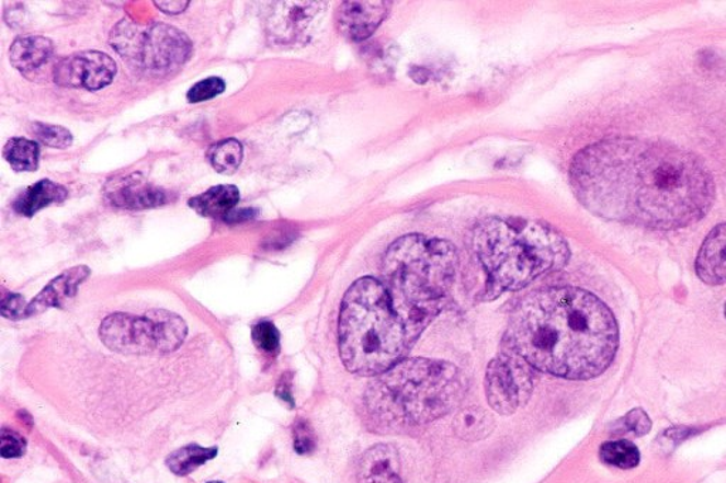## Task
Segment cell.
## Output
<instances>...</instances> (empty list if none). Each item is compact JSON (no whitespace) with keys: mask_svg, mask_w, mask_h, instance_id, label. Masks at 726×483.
Returning a JSON list of instances; mask_svg holds the SVG:
<instances>
[{"mask_svg":"<svg viewBox=\"0 0 726 483\" xmlns=\"http://www.w3.org/2000/svg\"><path fill=\"white\" fill-rule=\"evenodd\" d=\"M600 460L608 465L632 470L640 463V451L631 441H610L600 448Z\"/></svg>","mask_w":726,"mask_h":483,"instance_id":"obj_24","label":"cell"},{"mask_svg":"<svg viewBox=\"0 0 726 483\" xmlns=\"http://www.w3.org/2000/svg\"><path fill=\"white\" fill-rule=\"evenodd\" d=\"M207 483H223V482H220V481H212V482H207Z\"/></svg>","mask_w":726,"mask_h":483,"instance_id":"obj_35","label":"cell"},{"mask_svg":"<svg viewBox=\"0 0 726 483\" xmlns=\"http://www.w3.org/2000/svg\"><path fill=\"white\" fill-rule=\"evenodd\" d=\"M399 453L386 444L367 449L358 465V483H404Z\"/></svg>","mask_w":726,"mask_h":483,"instance_id":"obj_15","label":"cell"},{"mask_svg":"<svg viewBox=\"0 0 726 483\" xmlns=\"http://www.w3.org/2000/svg\"><path fill=\"white\" fill-rule=\"evenodd\" d=\"M626 425L636 436H645L651 429V419L642 409H634L626 415Z\"/></svg>","mask_w":726,"mask_h":483,"instance_id":"obj_31","label":"cell"},{"mask_svg":"<svg viewBox=\"0 0 726 483\" xmlns=\"http://www.w3.org/2000/svg\"><path fill=\"white\" fill-rule=\"evenodd\" d=\"M106 197L114 206L128 210L154 209L168 202L167 193L151 185L141 175H131L111 182L106 186Z\"/></svg>","mask_w":726,"mask_h":483,"instance_id":"obj_13","label":"cell"},{"mask_svg":"<svg viewBox=\"0 0 726 483\" xmlns=\"http://www.w3.org/2000/svg\"><path fill=\"white\" fill-rule=\"evenodd\" d=\"M186 335L185 321L163 309H154L143 317L113 313L100 326L101 341L121 355L169 354L181 347Z\"/></svg>","mask_w":726,"mask_h":483,"instance_id":"obj_8","label":"cell"},{"mask_svg":"<svg viewBox=\"0 0 726 483\" xmlns=\"http://www.w3.org/2000/svg\"><path fill=\"white\" fill-rule=\"evenodd\" d=\"M219 449L216 447L205 448L197 444H189L186 447L177 449L167 458L169 471L177 476H188L189 473L196 471L197 468L205 465L206 462L215 460Z\"/></svg>","mask_w":726,"mask_h":483,"instance_id":"obj_21","label":"cell"},{"mask_svg":"<svg viewBox=\"0 0 726 483\" xmlns=\"http://www.w3.org/2000/svg\"><path fill=\"white\" fill-rule=\"evenodd\" d=\"M253 211L254 210H240L239 212L231 211L230 215L227 216L225 220L236 221V223L237 221H243L249 219L251 220L253 219V215H256V212Z\"/></svg>","mask_w":726,"mask_h":483,"instance_id":"obj_34","label":"cell"},{"mask_svg":"<svg viewBox=\"0 0 726 483\" xmlns=\"http://www.w3.org/2000/svg\"><path fill=\"white\" fill-rule=\"evenodd\" d=\"M460 371L445 361L401 360L367 389L365 404L377 432L399 433L434 422L462 400Z\"/></svg>","mask_w":726,"mask_h":483,"instance_id":"obj_3","label":"cell"},{"mask_svg":"<svg viewBox=\"0 0 726 483\" xmlns=\"http://www.w3.org/2000/svg\"><path fill=\"white\" fill-rule=\"evenodd\" d=\"M26 439L12 432V429H2V449H0V452H2L3 458H7V460L22 458L26 453Z\"/></svg>","mask_w":726,"mask_h":483,"instance_id":"obj_29","label":"cell"},{"mask_svg":"<svg viewBox=\"0 0 726 483\" xmlns=\"http://www.w3.org/2000/svg\"><path fill=\"white\" fill-rule=\"evenodd\" d=\"M317 441L311 425L307 422H298L294 427V449L299 456H308L316 449Z\"/></svg>","mask_w":726,"mask_h":483,"instance_id":"obj_28","label":"cell"},{"mask_svg":"<svg viewBox=\"0 0 726 483\" xmlns=\"http://www.w3.org/2000/svg\"><path fill=\"white\" fill-rule=\"evenodd\" d=\"M53 42L43 36L19 37L14 41L9 51L14 69L29 74V72L41 69L53 55Z\"/></svg>","mask_w":726,"mask_h":483,"instance_id":"obj_17","label":"cell"},{"mask_svg":"<svg viewBox=\"0 0 726 483\" xmlns=\"http://www.w3.org/2000/svg\"><path fill=\"white\" fill-rule=\"evenodd\" d=\"M338 336L343 365L361 376L384 375L410 345L385 285L371 277L358 279L343 297Z\"/></svg>","mask_w":726,"mask_h":483,"instance_id":"obj_6","label":"cell"},{"mask_svg":"<svg viewBox=\"0 0 726 483\" xmlns=\"http://www.w3.org/2000/svg\"><path fill=\"white\" fill-rule=\"evenodd\" d=\"M117 65L103 51L75 53L63 59L55 69V83L70 89L97 91L113 83Z\"/></svg>","mask_w":726,"mask_h":483,"instance_id":"obj_11","label":"cell"},{"mask_svg":"<svg viewBox=\"0 0 726 483\" xmlns=\"http://www.w3.org/2000/svg\"><path fill=\"white\" fill-rule=\"evenodd\" d=\"M111 46L134 70L148 77L175 74L189 59L185 33L165 23L141 24L124 19L111 33Z\"/></svg>","mask_w":726,"mask_h":483,"instance_id":"obj_7","label":"cell"},{"mask_svg":"<svg viewBox=\"0 0 726 483\" xmlns=\"http://www.w3.org/2000/svg\"><path fill=\"white\" fill-rule=\"evenodd\" d=\"M695 269L705 284H726V225L716 226L706 235L696 257Z\"/></svg>","mask_w":726,"mask_h":483,"instance_id":"obj_16","label":"cell"},{"mask_svg":"<svg viewBox=\"0 0 726 483\" xmlns=\"http://www.w3.org/2000/svg\"><path fill=\"white\" fill-rule=\"evenodd\" d=\"M456 265L452 244L419 234L404 237L387 251L384 285L410 345L442 311Z\"/></svg>","mask_w":726,"mask_h":483,"instance_id":"obj_4","label":"cell"},{"mask_svg":"<svg viewBox=\"0 0 726 483\" xmlns=\"http://www.w3.org/2000/svg\"><path fill=\"white\" fill-rule=\"evenodd\" d=\"M240 200V192L235 185H219L201 193L189 200L193 210L205 217H223L234 211Z\"/></svg>","mask_w":726,"mask_h":483,"instance_id":"obj_19","label":"cell"},{"mask_svg":"<svg viewBox=\"0 0 726 483\" xmlns=\"http://www.w3.org/2000/svg\"><path fill=\"white\" fill-rule=\"evenodd\" d=\"M225 90L226 83L220 77H209V79L202 80L193 85L188 91L186 99L192 104L203 103V101L216 99V96L225 93Z\"/></svg>","mask_w":726,"mask_h":483,"instance_id":"obj_27","label":"cell"},{"mask_svg":"<svg viewBox=\"0 0 726 483\" xmlns=\"http://www.w3.org/2000/svg\"><path fill=\"white\" fill-rule=\"evenodd\" d=\"M725 317H726V303H725Z\"/></svg>","mask_w":726,"mask_h":483,"instance_id":"obj_36","label":"cell"},{"mask_svg":"<svg viewBox=\"0 0 726 483\" xmlns=\"http://www.w3.org/2000/svg\"><path fill=\"white\" fill-rule=\"evenodd\" d=\"M41 149L35 141L26 138H12L3 148V158L16 172H35L38 168Z\"/></svg>","mask_w":726,"mask_h":483,"instance_id":"obj_22","label":"cell"},{"mask_svg":"<svg viewBox=\"0 0 726 483\" xmlns=\"http://www.w3.org/2000/svg\"><path fill=\"white\" fill-rule=\"evenodd\" d=\"M69 197L65 186L48 181L37 182L36 185L27 187L13 202V210L24 217H33L36 212L52 205H59Z\"/></svg>","mask_w":726,"mask_h":483,"instance_id":"obj_18","label":"cell"},{"mask_svg":"<svg viewBox=\"0 0 726 483\" xmlns=\"http://www.w3.org/2000/svg\"><path fill=\"white\" fill-rule=\"evenodd\" d=\"M251 340L256 347L268 355H277L280 352V332L273 322L260 321L251 330Z\"/></svg>","mask_w":726,"mask_h":483,"instance_id":"obj_26","label":"cell"},{"mask_svg":"<svg viewBox=\"0 0 726 483\" xmlns=\"http://www.w3.org/2000/svg\"><path fill=\"white\" fill-rule=\"evenodd\" d=\"M570 183L593 215L653 230L684 229L715 202L713 175L694 153L633 137L604 139L576 154Z\"/></svg>","mask_w":726,"mask_h":483,"instance_id":"obj_1","label":"cell"},{"mask_svg":"<svg viewBox=\"0 0 726 483\" xmlns=\"http://www.w3.org/2000/svg\"><path fill=\"white\" fill-rule=\"evenodd\" d=\"M327 12L324 2H274L265 13V33L274 45L299 46L317 32Z\"/></svg>","mask_w":726,"mask_h":483,"instance_id":"obj_10","label":"cell"},{"mask_svg":"<svg viewBox=\"0 0 726 483\" xmlns=\"http://www.w3.org/2000/svg\"><path fill=\"white\" fill-rule=\"evenodd\" d=\"M32 134L35 135L38 142L48 148L65 149L72 143L70 130L60 125L35 123L32 125Z\"/></svg>","mask_w":726,"mask_h":483,"instance_id":"obj_25","label":"cell"},{"mask_svg":"<svg viewBox=\"0 0 726 483\" xmlns=\"http://www.w3.org/2000/svg\"><path fill=\"white\" fill-rule=\"evenodd\" d=\"M27 306L29 303L24 301L22 295L8 294L7 297L3 298L0 311H2L3 318L18 321V319L26 318Z\"/></svg>","mask_w":726,"mask_h":483,"instance_id":"obj_30","label":"cell"},{"mask_svg":"<svg viewBox=\"0 0 726 483\" xmlns=\"http://www.w3.org/2000/svg\"><path fill=\"white\" fill-rule=\"evenodd\" d=\"M277 395H279L280 399L285 401V403H288L290 405H292V407H294V399H293V394H292V384H290V381L287 379H285L284 376H283L282 383L279 384Z\"/></svg>","mask_w":726,"mask_h":483,"instance_id":"obj_33","label":"cell"},{"mask_svg":"<svg viewBox=\"0 0 726 483\" xmlns=\"http://www.w3.org/2000/svg\"><path fill=\"white\" fill-rule=\"evenodd\" d=\"M207 158L216 172L231 175L243 161V145L234 138L225 139V141L213 145Z\"/></svg>","mask_w":726,"mask_h":483,"instance_id":"obj_23","label":"cell"},{"mask_svg":"<svg viewBox=\"0 0 726 483\" xmlns=\"http://www.w3.org/2000/svg\"><path fill=\"white\" fill-rule=\"evenodd\" d=\"M520 356L501 355L488 366L486 393L498 414H514L531 398L532 376Z\"/></svg>","mask_w":726,"mask_h":483,"instance_id":"obj_9","label":"cell"},{"mask_svg":"<svg viewBox=\"0 0 726 483\" xmlns=\"http://www.w3.org/2000/svg\"><path fill=\"white\" fill-rule=\"evenodd\" d=\"M390 7V2H343L338 11V27L351 41H365L385 21Z\"/></svg>","mask_w":726,"mask_h":483,"instance_id":"obj_12","label":"cell"},{"mask_svg":"<svg viewBox=\"0 0 726 483\" xmlns=\"http://www.w3.org/2000/svg\"><path fill=\"white\" fill-rule=\"evenodd\" d=\"M454 433L464 441L476 442L490 436L494 429L491 415L480 407L462 410L453 422Z\"/></svg>","mask_w":726,"mask_h":483,"instance_id":"obj_20","label":"cell"},{"mask_svg":"<svg viewBox=\"0 0 726 483\" xmlns=\"http://www.w3.org/2000/svg\"><path fill=\"white\" fill-rule=\"evenodd\" d=\"M473 250L488 275L494 297L517 291L569 260L563 235L548 226L524 220L481 221L473 233Z\"/></svg>","mask_w":726,"mask_h":483,"instance_id":"obj_5","label":"cell"},{"mask_svg":"<svg viewBox=\"0 0 726 483\" xmlns=\"http://www.w3.org/2000/svg\"><path fill=\"white\" fill-rule=\"evenodd\" d=\"M90 275L91 269L86 265L72 267L60 274L48 283L32 302H29L26 318L38 315L50 308H65Z\"/></svg>","mask_w":726,"mask_h":483,"instance_id":"obj_14","label":"cell"},{"mask_svg":"<svg viewBox=\"0 0 726 483\" xmlns=\"http://www.w3.org/2000/svg\"><path fill=\"white\" fill-rule=\"evenodd\" d=\"M506 342L536 370L589 380L604 373L616 356L619 326L597 295L574 287L546 288L518 303Z\"/></svg>","mask_w":726,"mask_h":483,"instance_id":"obj_2","label":"cell"},{"mask_svg":"<svg viewBox=\"0 0 726 483\" xmlns=\"http://www.w3.org/2000/svg\"><path fill=\"white\" fill-rule=\"evenodd\" d=\"M158 9L168 14H178L185 11L189 2H155Z\"/></svg>","mask_w":726,"mask_h":483,"instance_id":"obj_32","label":"cell"}]
</instances>
